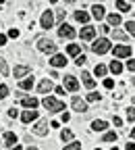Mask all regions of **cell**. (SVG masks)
<instances>
[{
  "mask_svg": "<svg viewBox=\"0 0 135 150\" xmlns=\"http://www.w3.org/2000/svg\"><path fill=\"white\" fill-rule=\"evenodd\" d=\"M8 35H11V38H17V35H19V31H17V29H11V31H8Z\"/></svg>",
  "mask_w": 135,
  "mask_h": 150,
  "instance_id": "cell-39",
  "label": "cell"
},
{
  "mask_svg": "<svg viewBox=\"0 0 135 150\" xmlns=\"http://www.w3.org/2000/svg\"><path fill=\"white\" fill-rule=\"evenodd\" d=\"M117 8H119L121 13H127V11H131V6L125 2V0H117Z\"/></svg>",
  "mask_w": 135,
  "mask_h": 150,
  "instance_id": "cell-24",
  "label": "cell"
},
{
  "mask_svg": "<svg viewBox=\"0 0 135 150\" xmlns=\"http://www.w3.org/2000/svg\"><path fill=\"white\" fill-rule=\"evenodd\" d=\"M67 52H69L71 56H79V46H77V44H71V46L67 48Z\"/></svg>",
  "mask_w": 135,
  "mask_h": 150,
  "instance_id": "cell-27",
  "label": "cell"
},
{
  "mask_svg": "<svg viewBox=\"0 0 135 150\" xmlns=\"http://www.w3.org/2000/svg\"><path fill=\"white\" fill-rule=\"evenodd\" d=\"M108 23H110V25H119V23H121V15H117V13L108 15Z\"/></svg>",
  "mask_w": 135,
  "mask_h": 150,
  "instance_id": "cell-23",
  "label": "cell"
},
{
  "mask_svg": "<svg viewBox=\"0 0 135 150\" xmlns=\"http://www.w3.org/2000/svg\"><path fill=\"white\" fill-rule=\"evenodd\" d=\"M50 2H52V4H54V2H58V0H50Z\"/></svg>",
  "mask_w": 135,
  "mask_h": 150,
  "instance_id": "cell-48",
  "label": "cell"
},
{
  "mask_svg": "<svg viewBox=\"0 0 135 150\" xmlns=\"http://www.w3.org/2000/svg\"><path fill=\"white\" fill-rule=\"evenodd\" d=\"M4 142H6V146L13 148V146L17 144V136L13 134V131H6V134H4Z\"/></svg>",
  "mask_w": 135,
  "mask_h": 150,
  "instance_id": "cell-17",
  "label": "cell"
},
{
  "mask_svg": "<svg viewBox=\"0 0 135 150\" xmlns=\"http://www.w3.org/2000/svg\"><path fill=\"white\" fill-rule=\"evenodd\" d=\"M131 138H135V129H131Z\"/></svg>",
  "mask_w": 135,
  "mask_h": 150,
  "instance_id": "cell-46",
  "label": "cell"
},
{
  "mask_svg": "<svg viewBox=\"0 0 135 150\" xmlns=\"http://www.w3.org/2000/svg\"><path fill=\"white\" fill-rule=\"evenodd\" d=\"M65 88L69 92H77L79 90V83H77V79L73 77V75H65Z\"/></svg>",
  "mask_w": 135,
  "mask_h": 150,
  "instance_id": "cell-5",
  "label": "cell"
},
{
  "mask_svg": "<svg viewBox=\"0 0 135 150\" xmlns=\"http://www.w3.org/2000/svg\"><path fill=\"white\" fill-rule=\"evenodd\" d=\"M127 150H135V144H131V142H129V144H127Z\"/></svg>",
  "mask_w": 135,
  "mask_h": 150,
  "instance_id": "cell-44",
  "label": "cell"
},
{
  "mask_svg": "<svg viewBox=\"0 0 135 150\" xmlns=\"http://www.w3.org/2000/svg\"><path fill=\"white\" fill-rule=\"evenodd\" d=\"M33 134L35 136H46L48 134V121H37L33 125Z\"/></svg>",
  "mask_w": 135,
  "mask_h": 150,
  "instance_id": "cell-4",
  "label": "cell"
},
{
  "mask_svg": "<svg viewBox=\"0 0 135 150\" xmlns=\"http://www.w3.org/2000/svg\"><path fill=\"white\" fill-rule=\"evenodd\" d=\"M114 125H123V119L121 117H114Z\"/></svg>",
  "mask_w": 135,
  "mask_h": 150,
  "instance_id": "cell-42",
  "label": "cell"
},
{
  "mask_svg": "<svg viewBox=\"0 0 135 150\" xmlns=\"http://www.w3.org/2000/svg\"><path fill=\"white\" fill-rule=\"evenodd\" d=\"M79 35H81V40H91V38L96 35V29H94L91 25H85V27L81 29V33H79Z\"/></svg>",
  "mask_w": 135,
  "mask_h": 150,
  "instance_id": "cell-13",
  "label": "cell"
},
{
  "mask_svg": "<svg viewBox=\"0 0 135 150\" xmlns=\"http://www.w3.org/2000/svg\"><path fill=\"white\" fill-rule=\"evenodd\" d=\"M50 65H52V67H65V65H67L65 54H54L52 59H50Z\"/></svg>",
  "mask_w": 135,
  "mask_h": 150,
  "instance_id": "cell-11",
  "label": "cell"
},
{
  "mask_svg": "<svg viewBox=\"0 0 135 150\" xmlns=\"http://www.w3.org/2000/svg\"><path fill=\"white\" fill-rule=\"evenodd\" d=\"M42 104H44L50 112H58V110H63V108H65V104H63L60 100H56L54 96H46V98L42 100Z\"/></svg>",
  "mask_w": 135,
  "mask_h": 150,
  "instance_id": "cell-1",
  "label": "cell"
},
{
  "mask_svg": "<svg viewBox=\"0 0 135 150\" xmlns=\"http://www.w3.org/2000/svg\"><path fill=\"white\" fill-rule=\"evenodd\" d=\"M96 150H100V148H96Z\"/></svg>",
  "mask_w": 135,
  "mask_h": 150,
  "instance_id": "cell-51",
  "label": "cell"
},
{
  "mask_svg": "<svg viewBox=\"0 0 135 150\" xmlns=\"http://www.w3.org/2000/svg\"><path fill=\"white\" fill-rule=\"evenodd\" d=\"M81 79H83V83H85V88H89V90H91V88L96 86V81L91 79V75H89V73H81Z\"/></svg>",
  "mask_w": 135,
  "mask_h": 150,
  "instance_id": "cell-19",
  "label": "cell"
},
{
  "mask_svg": "<svg viewBox=\"0 0 135 150\" xmlns=\"http://www.w3.org/2000/svg\"><path fill=\"white\" fill-rule=\"evenodd\" d=\"M110 71H112V73H117V75H119V73L123 71V65H121L119 61H112V63H110Z\"/></svg>",
  "mask_w": 135,
  "mask_h": 150,
  "instance_id": "cell-22",
  "label": "cell"
},
{
  "mask_svg": "<svg viewBox=\"0 0 135 150\" xmlns=\"http://www.w3.org/2000/svg\"><path fill=\"white\" fill-rule=\"evenodd\" d=\"M58 35H60V38H67V40H71V38H75V29H73L71 25H60Z\"/></svg>",
  "mask_w": 135,
  "mask_h": 150,
  "instance_id": "cell-9",
  "label": "cell"
},
{
  "mask_svg": "<svg viewBox=\"0 0 135 150\" xmlns=\"http://www.w3.org/2000/svg\"><path fill=\"white\" fill-rule=\"evenodd\" d=\"M127 69H129V71H135V61H129V63H127Z\"/></svg>",
  "mask_w": 135,
  "mask_h": 150,
  "instance_id": "cell-37",
  "label": "cell"
},
{
  "mask_svg": "<svg viewBox=\"0 0 135 150\" xmlns=\"http://www.w3.org/2000/svg\"><path fill=\"white\" fill-rule=\"evenodd\" d=\"M125 27H127V31L135 38V21H127V23H125Z\"/></svg>",
  "mask_w": 135,
  "mask_h": 150,
  "instance_id": "cell-29",
  "label": "cell"
},
{
  "mask_svg": "<svg viewBox=\"0 0 135 150\" xmlns=\"http://www.w3.org/2000/svg\"><path fill=\"white\" fill-rule=\"evenodd\" d=\"M114 56L117 59H127V56H131V48L129 46H117L114 48Z\"/></svg>",
  "mask_w": 135,
  "mask_h": 150,
  "instance_id": "cell-8",
  "label": "cell"
},
{
  "mask_svg": "<svg viewBox=\"0 0 135 150\" xmlns=\"http://www.w3.org/2000/svg\"><path fill=\"white\" fill-rule=\"evenodd\" d=\"M112 35L117 38V40H121V42H123V40H127V38H125V33H123V31H117V29L112 31Z\"/></svg>",
  "mask_w": 135,
  "mask_h": 150,
  "instance_id": "cell-34",
  "label": "cell"
},
{
  "mask_svg": "<svg viewBox=\"0 0 135 150\" xmlns=\"http://www.w3.org/2000/svg\"><path fill=\"white\" fill-rule=\"evenodd\" d=\"M8 115H11V117H17L19 112H17V108H11V110H8Z\"/></svg>",
  "mask_w": 135,
  "mask_h": 150,
  "instance_id": "cell-41",
  "label": "cell"
},
{
  "mask_svg": "<svg viewBox=\"0 0 135 150\" xmlns=\"http://www.w3.org/2000/svg\"><path fill=\"white\" fill-rule=\"evenodd\" d=\"M37 90H40L42 94H48V92H52V90H54V83H52L50 79H42V81H40V86H37Z\"/></svg>",
  "mask_w": 135,
  "mask_h": 150,
  "instance_id": "cell-12",
  "label": "cell"
},
{
  "mask_svg": "<svg viewBox=\"0 0 135 150\" xmlns=\"http://www.w3.org/2000/svg\"><path fill=\"white\" fill-rule=\"evenodd\" d=\"M75 19H77V21H79V23H87L89 15H87L85 11H77V13H75Z\"/></svg>",
  "mask_w": 135,
  "mask_h": 150,
  "instance_id": "cell-20",
  "label": "cell"
},
{
  "mask_svg": "<svg viewBox=\"0 0 135 150\" xmlns=\"http://www.w3.org/2000/svg\"><path fill=\"white\" fill-rule=\"evenodd\" d=\"M112 150H117V146H114V148H112Z\"/></svg>",
  "mask_w": 135,
  "mask_h": 150,
  "instance_id": "cell-50",
  "label": "cell"
},
{
  "mask_svg": "<svg viewBox=\"0 0 135 150\" xmlns=\"http://www.w3.org/2000/svg\"><path fill=\"white\" fill-rule=\"evenodd\" d=\"M21 88H23V90H31V88H33V77L23 79V81H21Z\"/></svg>",
  "mask_w": 135,
  "mask_h": 150,
  "instance_id": "cell-26",
  "label": "cell"
},
{
  "mask_svg": "<svg viewBox=\"0 0 135 150\" xmlns=\"http://www.w3.org/2000/svg\"><path fill=\"white\" fill-rule=\"evenodd\" d=\"M21 104H23L27 110H33L37 104H40V102H37V98H33V96H25V98L21 100Z\"/></svg>",
  "mask_w": 135,
  "mask_h": 150,
  "instance_id": "cell-10",
  "label": "cell"
},
{
  "mask_svg": "<svg viewBox=\"0 0 135 150\" xmlns=\"http://www.w3.org/2000/svg\"><path fill=\"white\" fill-rule=\"evenodd\" d=\"M0 73L2 75H8V65L4 61V56H0Z\"/></svg>",
  "mask_w": 135,
  "mask_h": 150,
  "instance_id": "cell-25",
  "label": "cell"
},
{
  "mask_svg": "<svg viewBox=\"0 0 135 150\" xmlns=\"http://www.w3.org/2000/svg\"><path fill=\"white\" fill-rule=\"evenodd\" d=\"M94 73H96V75H98V77H100V75H106V67H104V65H96V69H94Z\"/></svg>",
  "mask_w": 135,
  "mask_h": 150,
  "instance_id": "cell-30",
  "label": "cell"
},
{
  "mask_svg": "<svg viewBox=\"0 0 135 150\" xmlns=\"http://www.w3.org/2000/svg\"><path fill=\"white\" fill-rule=\"evenodd\" d=\"M91 50H94L96 54H104V52H108V50H110V40H106V38H100L98 42L91 44Z\"/></svg>",
  "mask_w": 135,
  "mask_h": 150,
  "instance_id": "cell-2",
  "label": "cell"
},
{
  "mask_svg": "<svg viewBox=\"0 0 135 150\" xmlns=\"http://www.w3.org/2000/svg\"><path fill=\"white\" fill-rule=\"evenodd\" d=\"M73 110H77V112H85V110H87V102L81 100L79 96H75V98H73Z\"/></svg>",
  "mask_w": 135,
  "mask_h": 150,
  "instance_id": "cell-7",
  "label": "cell"
},
{
  "mask_svg": "<svg viewBox=\"0 0 135 150\" xmlns=\"http://www.w3.org/2000/svg\"><path fill=\"white\" fill-rule=\"evenodd\" d=\"M87 100H89V102L100 100V94H98V92H89V94H87Z\"/></svg>",
  "mask_w": 135,
  "mask_h": 150,
  "instance_id": "cell-32",
  "label": "cell"
},
{
  "mask_svg": "<svg viewBox=\"0 0 135 150\" xmlns=\"http://www.w3.org/2000/svg\"><path fill=\"white\" fill-rule=\"evenodd\" d=\"M40 25H42L44 29H50V27L54 25V15H52V11H50V8L42 13V17H40Z\"/></svg>",
  "mask_w": 135,
  "mask_h": 150,
  "instance_id": "cell-3",
  "label": "cell"
},
{
  "mask_svg": "<svg viewBox=\"0 0 135 150\" xmlns=\"http://www.w3.org/2000/svg\"><path fill=\"white\" fill-rule=\"evenodd\" d=\"M6 96H8V88L6 86H0V100L6 98Z\"/></svg>",
  "mask_w": 135,
  "mask_h": 150,
  "instance_id": "cell-33",
  "label": "cell"
},
{
  "mask_svg": "<svg viewBox=\"0 0 135 150\" xmlns=\"http://www.w3.org/2000/svg\"><path fill=\"white\" fill-rule=\"evenodd\" d=\"M91 127H94L96 131H104V129L108 127V123H106V121H102V119H96V121L91 123Z\"/></svg>",
  "mask_w": 135,
  "mask_h": 150,
  "instance_id": "cell-18",
  "label": "cell"
},
{
  "mask_svg": "<svg viewBox=\"0 0 135 150\" xmlns=\"http://www.w3.org/2000/svg\"><path fill=\"white\" fill-rule=\"evenodd\" d=\"M6 44V35H0V46H4Z\"/></svg>",
  "mask_w": 135,
  "mask_h": 150,
  "instance_id": "cell-43",
  "label": "cell"
},
{
  "mask_svg": "<svg viewBox=\"0 0 135 150\" xmlns=\"http://www.w3.org/2000/svg\"><path fill=\"white\" fill-rule=\"evenodd\" d=\"M13 150H23V148H21V146H17V144H15V146H13Z\"/></svg>",
  "mask_w": 135,
  "mask_h": 150,
  "instance_id": "cell-45",
  "label": "cell"
},
{
  "mask_svg": "<svg viewBox=\"0 0 135 150\" xmlns=\"http://www.w3.org/2000/svg\"><path fill=\"white\" fill-rule=\"evenodd\" d=\"M21 119H23V123H31V121H35V119H37V110H25L23 115H21Z\"/></svg>",
  "mask_w": 135,
  "mask_h": 150,
  "instance_id": "cell-16",
  "label": "cell"
},
{
  "mask_svg": "<svg viewBox=\"0 0 135 150\" xmlns=\"http://www.w3.org/2000/svg\"><path fill=\"white\" fill-rule=\"evenodd\" d=\"M54 92H56V94H58V96H63V94H65V88H56Z\"/></svg>",
  "mask_w": 135,
  "mask_h": 150,
  "instance_id": "cell-40",
  "label": "cell"
},
{
  "mask_svg": "<svg viewBox=\"0 0 135 150\" xmlns=\"http://www.w3.org/2000/svg\"><path fill=\"white\" fill-rule=\"evenodd\" d=\"M133 102H135V98H133Z\"/></svg>",
  "mask_w": 135,
  "mask_h": 150,
  "instance_id": "cell-52",
  "label": "cell"
},
{
  "mask_svg": "<svg viewBox=\"0 0 135 150\" xmlns=\"http://www.w3.org/2000/svg\"><path fill=\"white\" fill-rule=\"evenodd\" d=\"M104 86H106V88H108V90H110V88H112V86H114V81H112V79H106V81H104Z\"/></svg>",
  "mask_w": 135,
  "mask_h": 150,
  "instance_id": "cell-38",
  "label": "cell"
},
{
  "mask_svg": "<svg viewBox=\"0 0 135 150\" xmlns=\"http://www.w3.org/2000/svg\"><path fill=\"white\" fill-rule=\"evenodd\" d=\"M65 150H81V142H71L65 146Z\"/></svg>",
  "mask_w": 135,
  "mask_h": 150,
  "instance_id": "cell-28",
  "label": "cell"
},
{
  "mask_svg": "<svg viewBox=\"0 0 135 150\" xmlns=\"http://www.w3.org/2000/svg\"><path fill=\"white\" fill-rule=\"evenodd\" d=\"M127 119H129V121H133V119H135V108H133V106H131V108H127Z\"/></svg>",
  "mask_w": 135,
  "mask_h": 150,
  "instance_id": "cell-35",
  "label": "cell"
},
{
  "mask_svg": "<svg viewBox=\"0 0 135 150\" xmlns=\"http://www.w3.org/2000/svg\"><path fill=\"white\" fill-rule=\"evenodd\" d=\"M25 75H29V67H25V65L15 67V77H17V79H23Z\"/></svg>",
  "mask_w": 135,
  "mask_h": 150,
  "instance_id": "cell-15",
  "label": "cell"
},
{
  "mask_svg": "<svg viewBox=\"0 0 135 150\" xmlns=\"http://www.w3.org/2000/svg\"><path fill=\"white\" fill-rule=\"evenodd\" d=\"M27 150H37V148H33V146H29V148H27Z\"/></svg>",
  "mask_w": 135,
  "mask_h": 150,
  "instance_id": "cell-47",
  "label": "cell"
},
{
  "mask_svg": "<svg viewBox=\"0 0 135 150\" xmlns=\"http://www.w3.org/2000/svg\"><path fill=\"white\" fill-rule=\"evenodd\" d=\"M85 61H87L85 56H83V54H79V56H77V61H75V63H77V65L81 67V65H85Z\"/></svg>",
  "mask_w": 135,
  "mask_h": 150,
  "instance_id": "cell-36",
  "label": "cell"
},
{
  "mask_svg": "<svg viewBox=\"0 0 135 150\" xmlns=\"http://www.w3.org/2000/svg\"><path fill=\"white\" fill-rule=\"evenodd\" d=\"M65 2H75V0H65Z\"/></svg>",
  "mask_w": 135,
  "mask_h": 150,
  "instance_id": "cell-49",
  "label": "cell"
},
{
  "mask_svg": "<svg viewBox=\"0 0 135 150\" xmlns=\"http://www.w3.org/2000/svg\"><path fill=\"white\" fill-rule=\"evenodd\" d=\"M91 15H94L96 19H98V21H100V19H104V17H106L104 6H102V4H94V6H91Z\"/></svg>",
  "mask_w": 135,
  "mask_h": 150,
  "instance_id": "cell-14",
  "label": "cell"
},
{
  "mask_svg": "<svg viewBox=\"0 0 135 150\" xmlns=\"http://www.w3.org/2000/svg\"><path fill=\"white\" fill-rule=\"evenodd\" d=\"M37 48H40L42 52H54L56 50V44L50 42V40H40V42H37Z\"/></svg>",
  "mask_w": 135,
  "mask_h": 150,
  "instance_id": "cell-6",
  "label": "cell"
},
{
  "mask_svg": "<svg viewBox=\"0 0 135 150\" xmlns=\"http://www.w3.org/2000/svg\"><path fill=\"white\" fill-rule=\"evenodd\" d=\"M60 140H63V142H71V140H73V131H71V129H63V131H60Z\"/></svg>",
  "mask_w": 135,
  "mask_h": 150,
  "instance_id": "cell-21",
  "label": "cell"
},
{
  "mask_svg": "<svg viewBox=\"0 0 135 150\" xmlns=\"http://www.w3.org/2000/svg\"><path fill=\"white\" fill-rule=\"evenodd\" d=\"M104 142H117V134H114V131H108L104 136Z\"/></svg>",
  "mask_w": 135,
  "mask_h": 150,
  "instance_id": "cell-31",
  "label": "cell"
}]
</instances>
